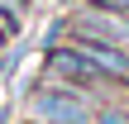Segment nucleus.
Returning <instances> with one entry per match:
<instances>
[{
	"label": "nucleus",
	"mask_w": 129,
	"mask_h": 124,
	"mask_svg": "<svg viewBox=\"0 0 129 124\" xmlns=\"http://www.w3.org/2000/svg\"><path fill=\"white\" fill-rule=\"evenodd\" d=\"M43 62H48V76L53 81H67L77 91H96V86H115L77 43H43Z\"/></svg>",
	"instance_id": "f257e3e1"
},
{
	"label": "nucleus",
	"mask_w": 129,
	"mask_h": 124,
	"mask_svg": "<svg viewBox=\"0 0 129 124\" xmlns=\"http://www.w3.org/2000/svg\"><path fill=\"white\" fill-rule=\"evenodd\" d=\"M91 115H96V105L86 100V91H77L67 81L43 86L34 96V119H43V124H91Z\"/></svg>",
	"instance_id": "f03ea898"
},
{
	"label": "nucleus",
	"mask_w": 129,
	"mask_h": 124,
	"mask_svg": "<svg viewBox=\"0 0 129 124\" xmlns=\"http://www.w3.org/2000/svg\"><path fill=\"white\" fill-rule=\"evenodd\" d=\"M67 29H72V38H101V43H124L129 48V19L115 14V10L91 5V0L67 19Z\"/></svg>",
	"instance_id": "7ed1b4c3"
},
{
	"label": "nucleus",
	"mask_w": 129,
	"mask_h": 124,
	"mask_svg": "<svg viewBox=\"0 0 129 124\" xmlns=\"http://www.w3.org/2000/svg\"><path fill=\"white\" fill-rule=\"evenodd\" d=\"M72 43H77L115 86H129V48L124 43H101V38H72Z\"/></svg>",
	"instance_id": "20e7f679"
},
{
	"label": "nucleus",
	"mask_w": 129,
	"mask_h": 124,
	"mask_svg": "<svg viewBox=\"0 0 129 124\" xmlns=\"http://www.w3.org/2000/svg\"><path fill=\"white\" fill-rule=\"evenodd\" d=\"M91 124H129V110H120V105H101V110L91 115Z\"/></svg>",
	"instance_id": "39448f33"
},
{
	"label": "nucleus",
	"mask_w": 129,
	"mask_h": 124,
	"mask_svg": "<svg viewBox=\"0 0 129 124\" xmlns=\"http://www.w3.org/2000/svg\"><path fill=\"white\" fill-rule=\"evenodd\" d=\"M0 10H5L10 19H19V24H24V14H29V0H0Z\"/></svg>",
	"instance_id": "423d86ee"
}]
</instances>
